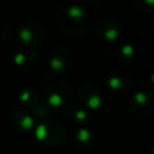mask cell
<instances>
[{
    "label": "cell",
    "instance_id": "1",
    "mask_svg": "<svg viewBox=\"0 0 154 154\" xmlns=\"http://www.w3.org/2000/svg\"><path fill=\"white\" fill-rule=\"evenodd\" d=\"M135 100H136L138 103H144V102L147 101V96H146L144 93H137V94L135 95Z\"/></svg>",
    "mask_w": 154,
    "mask_h": 154
},
{
    "label": "cell",
    "instance_id": "2",
    "mask_svg": "<svg viewBox=\"0 0 154 154\" xmlns=\"http://www.w3.org/2000/svg\"><path fill=\"white\" fill-rule=\"evenodd\" d=\"M106 36H107L108 40H116L117 36H118V32H117L114 29H111V30H108V31L106 32Z\"/></svg>",
    "mask_w": 154,
    "mask_h": 154
},
{
    "label": "cell",
    "instance_id": "3",
    "mask_svg": "<svg viewBox=\"0 0 154 154\" xmlns=\"http://www.w3.org/2000/svg\"><path fill=\"white\" fill-rule=\"evenodd\" d=\"M122 51H123V53H124L125 55H131V54L134 53V48H132L131 46H124Z\"/></svg>",
    "mask_w": 154,
    "mask_h": 154
},
{
    "label": "cell",
    "instance_id": "4",
    "mask_svg": "<svg viewBox=\"0 0 154 154\" xmlns=\"http://www.w3.org/2000/svg\"><path fill=\"white\" fill-rule=\"evenodd\" d=\"M120 81L118 79V78H112L111 81H109V85L112 87V88H119L120 87Z\"/></svg>",
    "mask_w": 154,
    "mask_h": 154
},
{
    "label": "cell",
    "instance_id": "5",
    "mask_svg": "<svg viewBox=\"0 0 154 154\" xmlns=\"http://www.w3.org/2000/svg\"><path fill=\"white\" fill-rule=\"evenodd\" d=\"M70 13H71V14L73 13V14H75V16H77V17H79V16H82V14H83V13H82V11H81L79 8H72V10L70 11Z\"/></svg>",
    "mask_w": 154,
    "mask_h": 154
},
{
    "label": "cell",
    "instance_id": "6",
    "mask_svg": "<svg viewBox=\"0 0 154 154\" xmlns=\"http://www.w3.org/2000/svg\"><path fill=\"white\" fill-rule=\"evenodd\" d=\"M146 2L147 4H150V5H154V0H147Z\"/></svg>",
    "mask_w": 154,
    "mask_h": 154
},
{
    "label": "cell",
    "instance_id": "7",
    "mask_svg": "<svg viewBox=\"0 0 154 154\" xmlns=\"http://www.w3.org/2000/svg\"><path fill=\"white\" fill-rule=\"evenodd\" d=\"M150 79H152V82H154V72L152 73V77H150Z\"/></svg>",
    "mask_w": 154,
    "mask_h": 154
},
{
    "label": "cell",
    "instance_id": "8",
    "mask_svg": "<svg viewBox=\"0 0 154 154\" xmlns=\"http://www.w3.org/2000/svg\"><path fill=\"white\" fill-rule=\"evenodd\" d=\"M153 154H154V150H153Z\"/></svg>",
    "mask_w": 154,
    "mask_h": 154
}]
</instances>
